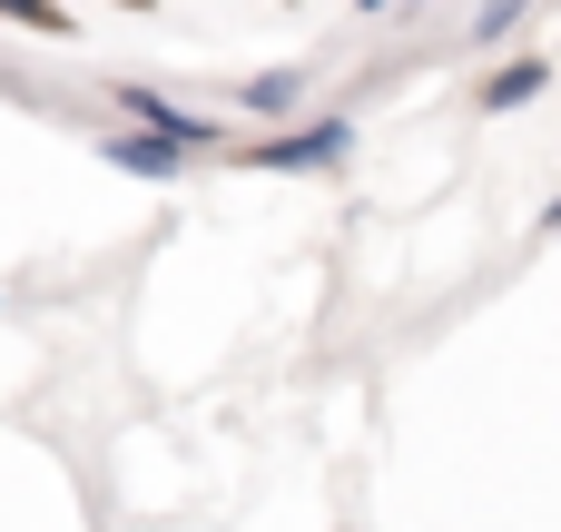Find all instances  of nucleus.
Instances as JSON below:
<instances>
[{
  "mask_svg": "<svg viewBox=\"0 0 561 532\" xmlns=\"http://www.w3.org/2000/svg\"><path fill=\"white\" fill-rule=\"evenodd\" d=\"M99 158H108V168H118V178H158V188H168V178H187V168H197V158H187V148H168V138H148V128H108V138H99Z\"/></svg>",
  "mask_w": 561,
  "mask_h": 532,
  "instance_id": "20e7f679",
  "label": "nucleus"
},
{
  "mask_svg": "<svg viewBox=\"0 0 561 532\" xmlns=\"http://www.w3.org/2000/svg\"><path fill=\"white\" fill-rule=\"evenodd\" d=\"M542 89H552V59H542V49H513V59H503V69H493V79L473 89V109H493V118H513V109H533Z\"/></svg>",
  "mask_w": 561,
  "mask_h": 532,
  "instance_id": "39448f33",
  "label": "nucleus"
},
{
  "mask_svg": "<svg viewBox=\"0 0 561 532\" xmlns=\"http://www.w3.org/2000/svg\"><path fill=\"white\" fill-rule=\"evenodd\" d=\"M306 99H316V69H306V59H276V69L237 79V109H247V118H266V128H296V118H306Z\"/></svg>",
  "mask_w": 561,
  "mask_h": 532,
  "instance_id": "7ed1b4c3",
  "label": "nucleus"
},
{
  "mask_svg": "<svg viewBox=\"0 0 561 532\" xmlns=\"http://www.w3.org/2000/svg\"><path fill=\"white\" fill-rule=\"evenodd\" d=\"M345 158H355V118L345 109H316L296 128H266V148H247V168H266V178H335Z\"/></svg>",
  "mask_w": 561,
  "mask_h": 532,
  "instance_id": "f257e3e1",
  "label": "nucleus"
},
{
  "mask_svg": "<svg viewBox=\"0 0 561 532\" xmlns=\"http://www.w3.org/2000/svg\"><path fill=\"white\" fill-rule=\"evenodd\" d=\"M108 109H118V128H148V138H168V148H187V158H207V148L227 138L217 109H187V99H168V89H148V79H108Z\"/></svg>",
  "mask_w": 561,
  "mask_h": 532,
  "instance_id": "f03ea898",
  "label": "nucleus"
},
{
  "mask_svg": "<svg viewBox=\"0 0 561 532\" xmlns=\"http://www.w3.org/2000/svg\"><path fill=\"white\" fill-rule=\"evenodd\" d=\"M503 39H523V10H513V0L473 10V49H503Z\"/></svg>",
  "mask_w": 561,
  "mask_h": 532,
  "instance_id": "423d86ee",
  "label": "nucleus"
},
{
  "mask_svg": "<svg viewBox=\"0 0 561 532\" xmlns=\"http://www.w3.org/2000/svg\"><path fill=\"white\" fill-rule=\"evenodd\" d=\"M542 227H561V197H552V207H542Z\"/></svg>",
  "mask_w": 561,
  "mask_h": 532,
  "instance_id": "0eeeda50",
  "label": "nucleus"
}]
</instances>
